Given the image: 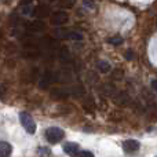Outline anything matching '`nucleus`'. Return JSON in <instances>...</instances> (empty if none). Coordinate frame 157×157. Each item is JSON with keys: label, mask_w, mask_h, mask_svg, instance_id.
Returning <instances> with one entry per match:
<instances>
[{"label": "nucleus", "mask_w": 157, "mask_h": 157, "mask_svg": "<svg viewBox=\"0 0 157 157\" xmlns=\"http://www.w3.org/2000/svg\"><path fill=\"white\" fill-rule=\"evenodd\" d=\"M97 68L99 72H102V73H108L109 71H110V65H109L108 61H99V62L97 63Z\"/></svg>", "instance_id": "9d476101"}, {"label": "nucleus", "mask_w": 157, "mask_h": 157, "mask_svg": "<svg viewBox=\"0 0 157 157\" xmlns=\"http://www.w3.org/2000/svg\"><path fill=\"white\" fill-rule=\"evenodd\" d=\"M13 152V146L8 142H0V157H8Z\"/></svg>", "instance_id": "6e6552de"}, {"label": "nucleus", "mask_w": 157, "mask_h": 157, "mask_svg": "<svg viewBox=\"0 0 157 157\" xmlns=\"http://www.w3.org/2000/svg\"><path fill=\"white\" fill-rule=\"evenodd\" d=\"M0 2H2V0H0Z\"/></svg>", "instance_id": "412c9836"}, {"label": "nucleus", "mask_w": 157, "mask_h": 157, "mask_svg": "<svg viewBox=\"0 0 157 157\" xmlns=\"http://www.w3.org/2000/svg\"><path fill=\"white\" fill-rule=\"evenodd\" d=\"M66 39H69V40H83V35L81 33H78V32H71V33H68L66 35Z\"/></svg>", "instance_id": "9b49d317"}, {"label": "nucleus", "mask_w": 157, "mask_h": 157, "mask_svg": "<svg viewBox=\"0 0 157 157\" xmlns=\"http://www.w3.org/2000/svg\"><path fill=\"white\" fill-rule=\"evenodd\" d=\"M51 83H52V77L50 76V73L47 72V73H44V76L41 77L39 87H40V88H43V90H46V88H48L50 84H51Z\"/></svg>", "instance_id": "1a4fd4ad"}, {"label": "nucleus", "mask_w": 157, "mask_h": 157, "mask_svg": "<svg viewBox=\"0 0 157 157\" xmlns=\"http://www.w3.org/2000/svg\"><path fill=\"white\" fill-rule=\"evenodd\" d=\"M63 152L66 153V155L69 156H76L78 152H80V146H78V144L76 142H66V144H63Z\"/></svg>", "instance_id": "423d86ee"}, {"label": "nucleus", "mask_w": 157, "mask_h": 157, "mask_svg": "<svg viewBox=\"0 0 157 157\" xmlns=\"http://www.w3.org/2000/svg\"><path fill=\"white\" fill-rule=\"evenodd\" d=\"M3 94H4V90H3V87L0 86V98L3 97Z\"/></svg>", "instance_id": "6ab92c4d"}, {"label": "nucleus", "mask_w": 157, "mask_h": 157, "mask_svg": "<svg viewBox=\"0 0 157 157\" xmlns=\"http://www.w3.org/2000/svg\"><path fill=\"white\" fill-rule=\"evenodd\" d=\"M39 155H40L41 157H47L50 156V149H47V147H39Z\"/></svg>", "instance_id": "2eb2a0df"}, {"label": "nucleus", "mask_w": 157, "mask_h": 157, "mask_svg": "<svg viewBox=\"0 0 157 157\" xmlns=\"http://www.w3.org/2000/svg\"><path fill=\"white\" fill-rule=\"evenodd\" d=\"M132 57V54H131V52H127V54H125V58H131Z\"/></svg>", "instance_id": "aec40b11"}, {"label": "nucleus", "mask_w": 157, "mask_h": 157, "mask_svg": "<svg viewBox=\"0 0 157 157\" xmlns=\"http://www.w3.org/2000/svg\"><path fill=\"white\" fill-rule=\"evenodd\" d=\"M76 157H94L91 152H88V150H83V152H78Z\"/></svg>", "instance_id": "dca6fc26"}, {"label": "nucleus", "mask_w": 157, "mask_h": 157, "mask_svg": "<svg viewBox=\"0 0 157 157\" xmlns=\"http://www.w3.org/2000/svg\"><path fill=\"white\" fill-rule=\"evenodd\" d=\"M152 87H153V88H155V90H156V91H157V80H155V81H152Z\"/></svg>", "instance_id": "f3484780"}, {"label": "nucleus", "mask_w": 157, "mask_h": 157, "mask_svg": "<svg viewBox=\"0 0 157 157\" xmlns=\"http://www.w3.org/2000/svg\"><path fill=\"white\" fill-rule=\"evenodd\" d=\"M63 136H65V132H63V130L59 127H50V128H47V131H46L47 141L52 145L61 142L63 139Z\"/></svg>", "instance_id": "f257e3e1"}, {"label": "nucleus", "mask_w": 157, "mask_h": 157, "mask_svg": "<svg viewBox=\"0 0 157 157\" xmlns=\"http://www.w3.org/2000/svg\"><path fill=\"white\" fill-rule=\"evenodd\" d=\"M139 147H141V144L135 139H128L123 144V149H124L125 153H135L139 150Z\"/></svg>", "instance_id": "20e7f679"}, {"label": "nucleus", "mask_w": 157, "mask_h": 157, "mask_svg": "<svg viewBox=\"0 0 157 157\" xmlns=\"http://www.w3.org/2000/svg\"><path fill=\"white\" fill-rule=\"evenodd\" d=\"M19 121H21L22 127L25 128V131H26L28 134H35L36 132V123H35V120L32 119V116H30L29 113H26V112H21V113H19Z\"/></svg>", "instance_id": "f03ea898"}, {"label": "nucleus", "mask_w": 157, "mask_h": 157, "mask_svg": "<svg viewBox=\"0 0 157 157\" xmlns=\"http://www.w3.org/2000/svg\"><path fill=\"white\" fill-rule=\"evenodd\" d=\"M21 2H22V4H30L32 0H21Z\"/></svg>", "instance_id": "a211bd4d"}, {"label": "nucleus", "mask_w": 157, "mask_h": 157, "mask_svg": "<svg viewBox=\"0 0 157 157\" xmlns=\"http://www.w3.org/2000/svg\"><path fill=\"white\" fill-rule=\"evenodd\" d=\"M68 21H69V15L65 11H57L51 17V24H54V25H63Z\"/></svg>", "instance_id": "7ed1b4c3"}, {"label": "nucleus", "mask_w": 157, "mask_h": 157, "mask_svg": "<svg viewBox=\"0 0 157 157\" xmlns=\"http://www.w3.org/2000/svg\"><path fill=\"white\" fill-rule=\"evenodd\" d=\"M33 14H35L39 19H43V18H46V17L50 15V7L46 4H39L37 7L35 8Z\"/></svg>", "instance_id": "0eeeda50"}, {"label": "nucleus", "mask_w": 157, "mask_h": 157, "mask_svg": "<svg viewBox=\"0 0 157 157\" xmlns=\"http://www.w3.org/2000/svg\"><path fill=\"white\" fill-rule=\"evenodd\" d=\"M52 97L54 98H66L68 94L63 90H52Z\"/></svg>", "instance_id": "f8f14e48"}, {"label": "nucleus", "mask_w": 157, "mask_h": 157, "mask_svg": "<svg viewBox=\"0 0 157 157\" xmlns=\"http://www.w3.org/2000/svg\"><path fill=\"white\" fill-rule=\"evenodd\" d=\"M26 28H28V30L32 32V33H40V32H43V30L46 29V24H44L41 19H36V21L28 24Z\"/></svg>", "instance_id": "39448f33"}, {"label": "nucleus", "mask_w": 157, "mask_h": 157, "mask_svg": "<svg viewBox=\"0 0 157 157\" xmlns=\"http://www.w3.org/2000/svg\"><path fill=\"white\" fill-rule=\"evenodd\" d=\"M75 3H76V0H61V6H62L63 8H71V7H73Z\"/></svg>", "instance_id": "ddd939ff"}, {"label": "nucleus", "mask_w": 157, "mask_h": 157, "mask_svg": "<svg viewBox=\"0 0 157 157\" xmlns=\"http://www.w3.org/2000/svg\"><path fill=\"white\" fill-rule=\"evenodd\" d=\"M109 43L113 44V46H119V44L123 43V39H121V36H114V37L109 39Z\"/></svg>", "instance_id": "4468645a"}]
</instances>
